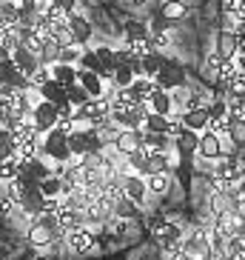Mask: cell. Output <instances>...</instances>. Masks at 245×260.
<instances>
[{
	"label": "cell",
	"instance_id": "4316f807",
	"mask_svg": "<svg viewBox=\"0 0 245 260\" xmlns=\"http://www.w3.org/2000/svg\"><path fill=\"white\" fill-rule=\"evenodd\" d=\"M228 140L237 149H245V117H237V115L228 117Z\"/></svg>",
	"mask_w": 245,
	"mask_h": 260
},
{
	"label": "cell",
	"instance_id": "277c9868",
	"mask_svg": "<svg viewBox=\"0 0 245 260\" xmlns=\"http://www.w3.org/2000/svg\"><path fill=\"white\" fill-rule=\"evenodd\" d=\"M185 80H188V72H185L183 63H177V60H169V63H166V66L160 69V75L154 77L157 89H162V92H174V89H183Z\"/></svg>",
	"mask_w": 245,
	"mask_h": 260
},
{
	"label": "cell",
	"instance_id": "603a6c76",
	"mask_svg": "<svg viewBox=\"0 0 245 260\" xmlns=\"http://www.w3.org/2000/svg\"><path fill=\"white\" fill-rule=\"evenodd\" d=\"M166 172H171V157H169V152H148L146 175H166Z\"/></svg>",
	"mask_w": 245,
	"mask_h": 260
},
{
	"label": "cell",
	"instance_id": "f1b7e54d",
	"mask_svg": "<svg viewBox=\"0 0 245 260\" xmlns=\"http://www.w3.org/2000/svg\"><path fill=\"white\" fill-rule=\"evenodd\" d=\"M148 106H151V112H157V115H171V106H174L171 92H162V89H157V92L151 94V100H148Z\"/></svg>",
	"mask_w": 245,
	"mask_h": 260
},
{
	"label": "cell",
	"instance_id": "db71d44e",
	"mask_svg": "<svg viewBox=\"0 0 245 260\" xmlns=\"http://www.w3.org/2000/svg\"><path fill=\"white\" fill-rule=\"evenodd\" d=\"M202 260H211V257H202Z\"/></svg>",
	"mask_w": 245,
	"mask_h": 260
},
{
	"label": "cell",
	"instance_id": "f546056e",
	"mask_svg": "<svg viewBox=\"0 0 245 260\" xmlns=\"http://www.w3.org/2000/svg\"><path fill=\"white\" fill-rule=\"evenodd\" d=\"M185 12H188V9H185L183 0H166V3H162V9H160V15L166 17V20H171V23L183 20Z\"/></svg>",
	"mask_w": 245,
	"mask_h": 260
},
{
	"label": "cell",
	"instance_id": "b9f144b4",
	"mask_svg": "<svg viewBox=\"0 0 245 260\" xmlns=\"http://www.w3.org/2000/svg\"><path fill=\"white\" fill-rule=\"evenodd\" d=\"M208 115H211V120H217V117H228L231 115V109L225 100H214L211 106H208Z\"/></svg>",
	"mask_w": 245,
	"mask_h": 260
},
{
	"label": "cell",
	"instance_id": "8fae6325",
	"mask_svg": "<svg viewBox=\"0 0 245 260\" xmlns=\"http://www.w3.org/2000/svg\"><path fill=\"white\" fill-rule=\"evenodd\" d=\"M140 146H143V129H123L114 140V149L120 154H126V157L131 152H137Z\"/></svg>",
	"mask_w": 245,
	"mask_h": 260
},
{
	"label": "cell",
	"instance_id": "f907efd6",
	"mask_svg": "<svg viewBox=\"0 0 245 260\" xmlns=\"http://www.w3.org/2000/svg\"><path fill=\"white\" fill-rule=\"evenodd\" d=\"M148 0H131V6H146Z\"/></svg>",
	"mask_w": 245,
	"mask_h": 260
},
{
	"label": "cell",
	"instance_id": "2e32d148",
	"mask_svg": "<svg viewBox=\"0 0 245 260\" xmlns=\"http://www.w3.org/2000/svg\"><path fill=\"white\" fill-rule=\"evenodd\" d=\"M143 146H146L148 152H169V149H174V138H171V135H160V132L143 129Z\"/></svg>",
	"mask_w": 245,
	"mask_h": 260
},
{
	"label": "cell",
	"instance_id": "83f0119b",
	"mask_svg": "<svg viewBox=\"0 0 245 260\" xmlns=\"http://www.w3.org/2000/svg\"><path fill=\"white\" fill-rule=\"evenodd\" d=\"M131 92L137 94V100L140 103H148V100H151V94L157 92V83H154L151 77H137V80H134V83H131Z\"/></svg>",
	"mask_w": 245,
	"mask_h": 260
},
{
	"label": "cell",
	"instance_id": "30bf717a",
	"mask_svg": "<svg viewBox=\"0 0 245 260\" xmlns=\"http://www.w3.org/2000/svg\"><path fill=\"white\" fill-rule=\"evenodd\" d=\"M199 157L202 160H222V138L214 135V132H202L199 135Z\"/></svg>",
	"mask_w": 245,
	"mask_h": 260
},
{
	"label": "cell",
	"instance_id": "ac0fdd59",
	"mask_svg": "<svg viewBox=\"0 0 245 260\" xmlns=\"http://www.w3.org/2000/svg\"><path fill=\"white\" fill-rule=\"evenodd\" d=\"M69 149L74 157H86L92 152V132H71L69 135Z\"/></svg>",
	"mask_w": 245,
	"mask_h": 260
},
{
	"label": "cell",
	"instance_id": "bcb514c9",
	"mask_svg": "<svg viewBox=\"0 0 245 260\" xmlns=\"http://www.w3.org/2000/svg\"><path fill=\"white\" fill-rule=\"evenodd\" d=\"M166 260H191V254L185 252L183 246H177V249H171V252H166Z\"/></svg>",
	"mask_w": 245,
	"mask_h": 260
},
{
	"label": "cell",
	"instance_id": "5bb4252c",
	"mask_svg": "<svg viewBox=\"0 0 245 260\" xmlns=\"http://www.w3.org/2000/svg\"><path fill=\"white\" fill-rule=\"evenodd\" d=\"M77 83L83 86L86 92L92 94V98H103V94H106V80H103L97 72L80 69V75H77Z\"/></svg>",
	"mask_w": 245,
	"mask_h": 260
},
{
	"label": "cell",
	"instance_id": "74e56055",
	"mask_svg": "<svg viewBox=\"0 0 245 260\" xmlns=\"http://www.w3.org/2000/svg\"><path fill=\"white\" fill-rule=\"evenodd\" d=\"M77 66H80V69H89V72H97V75H100L103 69H106V66L100 63V57H97V52H94V49H86Z\"/></svg>",
	"mask_w": 245,
	"mask_h": 260
},
{
	"label": "cell",
	"instance_id": "816d5d0a",
	"mask_svg": "<svg viewBox=\"0 0 245 260\" xmlns=\"http://www.w3.org/2000/svg\"><path fill=\"white\" fill-rule=\"evenodd\" d=\"M40 3H52V0H40Z\"/></svg>",
	"mask_w": 245,
	"mask_h": 260
},
{
	"label": "cell",
	"instance_id": "c3c4849f",
	"mask_svg": "<svg viewBox=\"0 0 245 260\" xmlns=\"http://www.w3.org/2000/svg\"><path fill=\"white\" fill-rule=\"evenodd\" d=\"M234 63H237L239 72H245V52H237V54H234Z\"/></svg>",
	"mask_w": 245,
	"mask_h": 260
},
{
	"label": "cell",
	"instance_id": "f6af8a7d",
	"mask_svg": "<svg viewBox=\"0 0 245 260\" xmlns=\"http://www.w3.org/2000/svg\"><path fill=\"white\" fill-rule=\"evenodd\" d=\"M222 12H234V15H245V0H222Z\"/></svg>",
	"mask_w": 245,
	"mask_h": 260
},
{
	"label": "cell",
	"instance_id": "6da1fadb",
	"mask_svg": "<svg viewBox=\"0 0 245 260\" xmlns=\"http://www.w3.org/2000/svg\"><path fill=\"white\" fill-rule=\"evenodd\" d=\"M74 132V126H71V120L60 123V126H54L52 132H46V140H43V146H40V154L46 157V160H54V163H66L69 166V160L74 157L69 149V135Z\"/></svg>",
	"mask_w": 245,
	"mask_h": 260
},
{
	"label": "cell",
	"instance_id": "5b68a950",
	"mask_svg": "<svg viewBox=\"0 0 245 260\" xmlns=\"http://www.w3.org/2000/svg\"><path fill=\"white\" fill-rule=\"evenodd\" d=\"M31 120L40 129V135H46L54 126H60V109L54 106V103H49V100H37L34 112H31Z\"/></svg>",
	"mask_w": 245,
	"mask_h": 260
},
{
	"label": "cell",
	"instance_id": "4dcf8cb0",
	"mask_svg": "<svg viewBox=\"0 0 245 260\" xmlns=\"http://www.w3.org/2000/svg\"><path fill=\"white\" fill-rule=\"evenodd\" d=\"M114 217H120V220H137V217H140V203L123 198L120 203L114 206Z\"/></svg>",
	"mask_w": 245,
	"mask_h": 260
},
{
	"label": "cell",
	"instance_id": "8d00e7d4",
	"mask_svg": "<svg viewBox=\"0 0 245 260\" xmlns=\"http://www.w3.org/2000/svg\"><path fill=\"white\" fill-rule=\"evenodd\" d=\"M17 146H15V138H12V132L3 129L0 132V160H9V157H15Z\"/></svg>",
	"mask_w": 245,
	"mask_h": 260
},
{
	"label": "cell",
	"instance_id": "3957f363",
	"mask_svg": "<svg viewBox=\"0 0 245 260\" xmlns=\"http://www.w3.org/2000/svg\"><path fill=\"white\" fill-rule=\"evenodd\" d=\"M183 249L191 254V260L211 257V229H206V226H194V229L183 237Z\"/></svg>",
	"mask_w": 245,
	"mask_h": 260
},
{
	"label": "cell",
	"instance_id": "7a4b0ae2",
	"mask_svg": "<svg viewBox=\"0 0 245 260\" xmlns=\"http://www.w3.org/2000/svg\"><path fill=\"white\" fill-rule=\"evenodd\" d=\"M148 232H151V237H154V243L160 246V252L166 254V252H171V249H177V246H183V226L180 223H174V220H151L148 223Z\"/></svg>",
	"mask_w": 245,
	"mask_h": 260
},
{
	"label": "cell",
	"instance_id": "f5cc1de1",
	"mask_svg": "<svg viewBox=\"0 0 245 260\" xmlns=\"http://www.w3.org/2000/svg\"><path fill=\"white\" fill-rule=\"evenodd\" d=\"M89 3H100V0H89Z\"/></svg>",
	"mask_w": 245,
	"mask_h": 260
},
{
	"label": "cell",
	"instance_id": "7bdbcfd3",
	"mask_svg": "<svg viewBox=\"0 0 245 260\" xmlns=\"http://www.w3.org/2000/svg\"><path fill=\"white\" fill-rule=\"evenodd\" d=\"M228 92H231V94H239V98H245V72H237V75L231 77Z\"/></svg>",
	"mask_w": 245,
	"mask_h": 260
},
{
	"label": "cell",
	"instance_id": "d590c367",
	"mask_svg": "<svg viewBox=\"0 0 245 260\" xmlns=\"http://www.w3.org/2000/svg\"><path fill=\"white\" fill-rule=\"evenodd\" d=\"M169 126H171L169 115H157V112H151L143 129H146V132H160V135H169Z\"/></svg>",
	"mask_w": 245,
	"mask_h": 260
},
{
	"label": "cell",
	"instance_id": "d6986e66",
	"mask_svg": "<svg viewBox=\"0 0 245 260\" xmlns=\"http://www.w3.org/2000/svg\"><path fill=\"white\" fill-rule=\"evenodd\" d=\"M217 52H220L225 60H231V57L239 52V35L222 29V31H220V40H217Z\"/></svg>",
	"mask_w": 245,
	"mask_h": 260
},
{
	"label": "cell",
	"instance_id": "cb8c5ba5",
	"mask_svg": "<svg viewBox=\"0 0 245 260\" xmlns=\"http://www.w3.org/2000/svg\"><path fill=\"white\" fill-rule=\"evenodd\" d=\"M146 186H148V194H157V198H166L171 191V175H146Z\"/></svg>",
	"mask_w": 245,
	"mask_h": 260
},
{
	"label": "cell",
	"instance_id": "7c38bea8",
	"mask_svg": "<svg viewBox=\"0 0 245 260\" xmlns=\"http://www.w3.org/2000/svg\"><path fill=\"white\" fill-rule=\"evenodd\" d=\"M12 60H15V66L20 72H23L26 77H31L34 75V72L40 69V66H43V63H40V57L34 52H29V49L26 46H20V49H15V52H12Z\"/></svg>",
	"mask_w": 245,
	"mask_h": 260
},
{
	"label": "cell",
	"instance_id": "d6a6232c",
	"mask_svg": "<svg viewBox=\"0 0 245 260\" xmlns=\"http://www.w3.org/2000/svg\"><path fill=\"white\" fill-rule=\"evenodd\" d=\"M134 80H137V75H134V69H131V66H117V69H114V83H111V89H129Z\"/></svg>",
	"mask_w": 245,
	"mask_h": 260
},
{
	"label": "cell",
	"instance_id": "4fadbf2b",
	"mask_svg": "<svg viewBox=\"0 0 245 260\" xmlns=\"http://www.w3.org/2000/svg\"><path fill=\"white\" fill-rule=\"evenodd\" d=\"M40 100H49V103H54V106H63V103H69V89L63 83H57V80H49L46 86H40L37 89Z\"/></svg>",
	"mask_w": 245,
	"mask_h": 260
},
{
	"label": "cell",
	"instance_id": "ab89813d",
	"mask_svg": "<svg viewBox=\"0 0 245 260\" xmlns=\"http://www.w3.org/2000/svg\"><path fill=\"white\" fill-rule=\"evenodd\" d=\"M94 52H97L100 63H103L106 69H117V49H111V46H97Z\"/></svg>",
	"mask_w": 245,
	"mask_h": 260
},
{
	"label": "cell",
	"instance_id": "ee69618b",
	"mask_svg": "<svg viewBox=\"0 0 245 260\" xmlns=\"http://www.w3.org/2000/svg\"><path fill=\"white\" fill-rule=\"evenodd\" d=\"M171 26H174L171 20H166L162 15H157V17L151 20V26H148V29H151V35H160V31H169Z\"/></svg>",
	"mask_w": 245,
	"mask_h": 260
},
{
	"label": "cell",
	"instance_id": "1f68e13d",
	"mask_svg": "<svg viewBox=\"0 0 245 260\" xmlns=\"http://www.w3.org/2000/svg\"><path fill=\"white\" fill-rule=\"evenodd\" d=\"M126 163H129L131 172H137V175H146V166H148V149H146V146H140L137 152H131L129 157H126Z\"/></svg>",
	"mask_w": 245,
	"mask_h": 260
},
{
	"label": "cell",
	"instance_id": "7dc6e473",
	"mask_svg": "<svg viewBox=\"0 0 245 260\" xmlns=\"http://www.w3.org/2000/svg\"><path fill=\"white\" fill-rule=\"evenodd\" d=\"M52 3H54L57 9H63L66 15H71V12L77 9V0H52Z\"/></svg>",
	"mask_w": 245,
	"mask_h": 260
},
{
	"label": "cell",
	"instance_id": "d4e9b609",
	"mask_svg": "<svg viewBox=\"0 0 245 260\" xmlns=\"http://www.w3.org/2000/svg\"><path fill=\"white\" fill-rule=\"evenodd\" d=\"M26 237H29L31 246H40V249H43V246H54V235L46 229V226H40L37 220H31L29 235H26Z\"/></svg>",
	"mask_w": 245,
	"mask_h": 260
},
{
	"label": "cell",
	"instance_id": "44dd1931",
	"mask_svg": "<svg viewBox=\"0 0 245 260\" xmlns=\"http://www.w3.org/2000/svg\"><path fill=\"white\" fill-rule=\"evenodd\" d=\"M23 172H26V175H31L37 183L54 175V169L49 166V160L43 157V154H40V157H34V160H29V163H23Z\"/></svg>",
	"mask_w": 245,
	"mask_h": 260
},
{
	"label": "cell",
	"instance_id": "836d02e7",
	"mask_svg": "<svg viewBox=\"0 0 245 260\" xmlns=\"http://www.w3.org/2000/svg\"><path fill=\"white\" fill-rule=\"evenodd\" d=\"M40 191L46 198H63V177L60 175H52L46 180H40Z\"/></svg>",
	"mask_w": 245,
	"mask_h": 260
},
{
	"label": "cell",
	"instance_id": "e575fe53",
	"mask_svg": "<svg viewBox=\"0 0 245 260\" xmlns=\"http://www.w3.org/2000/svg\"><path fill=\"white\" fill-rule=\"evenodd\" d=\"M17 175H20V160H17V157L0 160V183H12Z\"/></svg>",
	"mask_w": 245,
	"mask_h": 260
},
{
	"label": "cell",
	"instance_id": "484cf974",
	"mask_svg": "<svg viewBox=\"0 0 245 260\" xmlns=\"http://www.w3.org/2000/svg\"><path fill=\"white\" fill-rule=\"evenodd\" d=\"M166 63H169L166 52H151V54H146V57H143V75L154 80V77L160 75V69L166 66Z\"/></svg>",
	"mask_w": 245,
	"mask_h": 260
},
{
	"label": "cell",
	"instance_id": "60d3db41",
	"mask_svg": "<svg viewBox=\"0 0 245 260\" xmlns=\"http://www.w3.org/2000/svg\"><path fill=\"white\" fill-rule=\"evenodd\" d=\"M49 80H52V69H49V66H40V69H37V72H34V75L29 77L31 89H40V86H46Z\"/></svg>",
	"mask_w": 245,
	"mask_h": 260
},
{
	"label": "cell",
	"instance_id": "e0dca14e",
	"mask_svg": "<svg viewBox=\"0 0 245 260\" xmlns=\"http://www.w3.org/2000/svg\"><path fill=\"white\" fill-rule=\"evenodd\" d=\"M208 123H211V115L208 109H191V112H183V126L191 132H208Z\"/></svg>",
	"mask_w": 245,
	"mask_h": 260
},
{
	"label": "cell",
	"instance_id": "8992f818",
	"mask_svg": "<svg viewBox=\"0 0 245 260\" xmlns=\"http://www.w3.org/2000/svg\"><path fill=\"white\" fill-rule=\"evenodd\" d=\"M174 152L180 154V160H194V154L199 152V132L183 129L174 138Z\"/></svg>",
	"mask_w": 245,
	"mask_h": 260
},
{
	"label": "cell",
	"instance_id": "9a60e30c",
	"mask_svg": "<svg viewBox=\"0 0 245 260\" xmlns=\"http://www.w3.org/2000/svg\"><path fill=\"white\" fill-rule=\"evenodd\" d=\"M148 35H151V29L143 20H126L123 23V40H126V46L140 43V40H148Z\"/></svg>",
	"mask_w": 245,
	"mask_h": 260
},
{
	"label": "cell",
	"instance_id": "f35d334b",
	"mask_svg": "<svg viewBox=\"0 0 245 260\" xmlns=\"http://www.w3.org/2000/svg\"><path fill=\"white\" fill-rule=\"evenodd\" d=\"M69 100H71V106H77V109H83L89 100H92V94L86 92L80 83H74V86H69Z\"/></svg>",
	"mask_w": 245,
	"mask_h": 260
},
{
	"label": "cell",
	"instance_id": "9c48e42d",
	"mask_svg": "<svg viewBox=\"0 0 245 260\" xmlns=\"http://www.w3.org/2000/svg\"><path fill=\"white\" fill-rule=\"evenodd\" d=\"M66 243L74 254H92V249L97 246V237L92 235V229L86 226V229H74L69 237H66Z\"/></svg>",
	"mask_w": 245,
	"mask_h": 260
},
{
	"label": "cell",
	"instance_id": "ba28073f",
	"mask_svg": "<svg viewBox=\"0 0 245 260\" xmlns=\"http://www.w3.org/2000/svg\"><path fill=\"white\" fill-rule=\"evenodd\" d=\"M77 112L86 115L92 123H100V120H106V117H111V98H108V94H103V98H92L83 109H77Z\"/></svg>",
	"mask_w": 245,
	"mask_h": 260
},
{
	"label": "cell",
	"instance_id": "52a82bcc",
	"mask_svg": "<svg viewBox=\"0 0 245 260\" xmlns=\"http://www.w3.org/2000/svg\"><path fill=\"white\" fill-rule=\"evenodd\" d=\"M123 189H126V198L134 200V203H143L148 194L146 186V175H137V172H126L123 175Z\"/></svg>",
	"mask_w": 245,
	"mask_h": 260
},
{
	"label": "cell",
	"instance_id": "7402d4cb",
	"mask_svg": "<svg viewBox=\"0 0 245 260\" xmlns=\"http://www.w3.org/2000/svg\"><path fill=\"white\" fill-rule=\"evenodd\" d=\"M69 29H71V35L77 38V43H86V40L92 38V23H89L83 15H77V12L69 15Z\"/></svg>",
	"mask_w": 245,
	"mask_h": 260
},
{
	"label": "cell",
	"instance_id": "681fc988",
	"mask_svg": "<svg viewBox=\"0 0 245 260\" xmlns=\"http://www.w3.org/2000/svg\"><path fill=\"white\" fill-rule=\"evenodd\" d=\"M9 57H12V52H9V49L3 46V43H0V63H3V60H9Z\"/></svg>",
	"mask_w": 245,
	"mask_h": 260
},
{
	"label": "cell",
	"instance_id": "ffe728a7",
	"mask_svg": "<svg viewBox=\"0 0 245 260\" xmlns=\"http://www.w3.org/2000/svg\"><path fill=\"white\" fill-rule=\"evenodd\" d=\"M77 75H80V69L71 66V63H54V66H52V77L57 80V83H63L66 89L77 83Z\"/></svg>",
	"mask_w": 245,
	"mask_h": 260
}]
</instances>
